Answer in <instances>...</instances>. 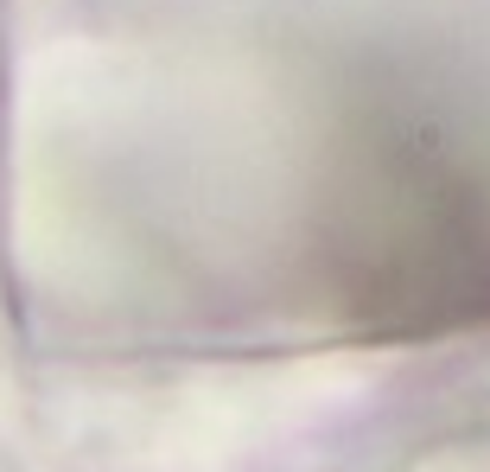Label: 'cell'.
I'll return each instance as SVG.
<instances>
[{
	"mask_svg": "<svg viewBox=\"0 0 490 472\" xmlns=\"http://www.w3.org/2000/svg\"><path fill=\"white\" fill-rule=\"evenodd\" d=\"M325 249L338 300L370 332H446L490 320V160L427 122L344 147Z\"/></svg>",
	"mask_w": 490,
	"mask_h": 472,
	"instance_id": "obj_1",
	"label": "cell"
}]
</instances>
